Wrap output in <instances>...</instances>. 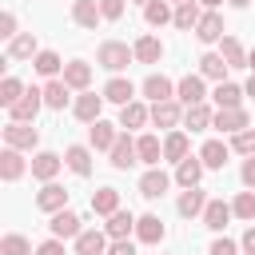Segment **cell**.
<instances>
[{
    "label": "cell",
    "mask_w": 255,
    "mask_h": 255,
    "mask_svg": "<svg viewBox=\"0 0 255 255\" xmlns=\"http://www.w3.org/2000/svg\"><path fill=\"white\" fill-rule=\"evenodd\" d=\"M131 60H135V52H131L128 44H120V40H104L100 52H96V64L108 68V72H124Z\"/></svg>",
    "instance_id": "obj_1"
},
{
    "label": "cell",
    "mask_w": 255,
    "mask_h": 255,
    "mask_svg": "<svg viewBox=\"0 0 255 255\" xmlns=\"http://www.w3.org/2000/svg\"><path fill=\"white\" fill-rule=\"evenodd\" d=\"M40 108H44V88H28V92L8 108V116H12V120H20V124H36Z\"/></svg>",
    "instance_id": "obj_2"
},
{
    "label": "cell",
    "mask_w": 255,
    "mask_h": 255,
    "mask_svg": "<svg viewBox=\"0 0 255 255\" xmlns=\"http://www.w3.org/2000/svg\"><path fill=\"white\" fill-rule=\"evenodd\" d=\"M4 143H8V147H20V151H32V147L40 143V131H36L32 124H20V120H12V124L4 128Z\"/></svg>",
    "instance_id": "obj_3"
},
{
    "label": "cell",
    "mask_w": 255,
    "mask_h": 255,
    "mask_svg": "<svg viewBox=\"0 0 255 255\" xmlns=\"http://www.w3.org/2000/svg\"><path fill=\"white\" fill-rule=\"evenodd\" d=\"M211 128H219L223 135H235V131L251 128V120H247V112H243V108H219V112H215V120H211Z\"/></svg>",
    "instance_id": "obj_4"
},
{
    "label": "cell",
    "mask_w": 255,
    "mask_h": 255,
    "mask_svg": "<svg viewBox=\"0 0 255 255\" xmlns=\"http://www.w3.org/2000/svg\"><path fill=\"white\" fill-rule=\"evenodd\" d=\"M167 187H171V175L159 171V167H147L143 179H139V195H143V199H163Z\"/></svg>",
    "instance_id": "obj_5"
},
{
    "label": "cell",
    "mask_w": 255,
    "mask_h": 255,
    "mask_svg": "<svg viewBox=\"0 0 255 255\" xmlns=\"http://www.w3.org/2000/svg\"><path fill=\"white\" fill-rule=\"evenodd\" d=\"M36 207H40V211H48V215H56V211H64V207H68V191H64L60 183H52V179H48V183L36 191Z\"/></svg>",
    "instance_id": "obj_6"
},
{
    "label": "cell",
    "mask_w": 255,
    "mask_h": 255,
    "mask_svg": "<svg viewBox=\"0 0 255 255\" xmlns=\"http://www.w3.org/2000/svg\"><path fill=\"white\" fill-rule=\"evenodd\" d=\"M72 112H76V120L96 124V120H100V112H104V92H100V96H96V92H80V96H76V104H72Z\"/></svg>",
    "instance_id": "obj_7"
},
{
    "label": "cell",
    "mask_w": 255,
    "mask_h": 255,
    "mask_svg": "<svg viewBox=\"0 0 255 255\" xmlns=\"http://www.w3.org/2000/svg\"><path fill=\"white\" fill-rule=\"evenodd\" d=\"M48 231H52L56 239H76V235H80L84 227H80V215L64 207V211H56V215L48 219Z\"/></svg>",
    "instance_id": "obj_8"
},
{
    "label": "cell",
    "mask_w": 255,
    "mask_h": 255,
    "mask_svg": "<svg viewBox=\"0 0 255 255\" xmlns=\"http://www.w3.org/2000/svg\"><path fill=\"white\" fill-rule=\"evenodd\" d=\"M223 32L227 28H223V16L219 12H203L199 24H195V40L199 44H215V40H223Z\"/></svg>",
    "instance_id": "obj_9"
},
{
    "label": "cell",
    "mask_w": 255,
    "mask_h": 255,
    "mask_svg": "<svg viewBox=\"0 0 255 255\" xmlns=\"http://www.w3.org/2000/svg\"><path fill=\"white\" fill-rule=\"evenodd\" d=\"M175 100H179L183 108L203 104V100H207V92H203V76H183V80L175 84Z\"/></svg>",
    "instance_id": "obj_10"
},
{
    "label": "cell",
    "mask_w": 255,
    "mask_h": 255,
    "mask_svg": "<svg viewBox=\"0 0 255 255\" xmlns=\"http://www.w3.org/2000/svg\"><path fill=\"white\" fill-rule=\"evenodd\" d=\"M116 139H120V131H116V124H108V120H96V124L88 128V143H92L96 151H112Z\"/></svg>",
    "instance_id": "obj_11"
},
{
    "label": "cell",
    "mask_w": 255,
    "mask_h": 255,
    "mask_svg": "<svg viewBox=\"0 0 255 255\" xmlns=\"http://www.w3.org/2000/svg\"><path fill=\"white\" fill-rule=\"evenodd\" d=\"M108 155H112V167H116V171H128L131 163H139V151H135V139H128L124 131H120V139H116V147H112Z\"/></svg>",
    "instance_id": "obj_12"
},
{
    "label": "cell",
    "mask_w": 255,
    "mask_h": 255,
    "mask_svg": "<svg viewBox=\"0 0 255 255\" xmlns=\"http://www.w3.org/2000/svg\"><path fill=\"white\" fill-rule=\"evenodd\" d=\"M104 100L124 108V104H131V100H135V84H131V80H124V76H112V80L104 84Z\"/></svg>",
    "instance_id": "obj_13"
},
{
    "label": "cell",
    "mask_w": 255,
    "mask_h": 255,
    "mask_svg": "<svg viewBox=\"0 0 255 255\" xmlns=\"http://www.w3.org/2000/svg\"><path fill=\"white\" fill-rule=\"evenodd\" d=\"M179 120H183L179 100H159V104H151V124H155V128H175Z\"/></svg>",
    "instance_id": "obj_14"
},
{
    "label": "cell",
    "mask_w": 255,
    "mask_h": 255,
    "mask_svg": "<svg viewBox=\"0 0 255 255\" xmlns=\"http://www.w3.org/2000/svg\"><path fill=\"white\" fill-rule=\"evenodd\" d=\"M64 84L76 88V92H88V84H92V64H84V60H68V64H64Z\"/></svg>",
    "instance_id": "obj_15"
},
{
    "label": "cell",
    "mask_w": 255,
    "mask_h": 255,
    "mask_svg": "<svg viewBox=\"0 0 255 255\" xmlns=\"http://www.w3.org/2000/svg\"><path fill=\"white\" fill-rule=\"evenodd\" d=\"M227 155H231V143H223V139H207V143L199 147V159H203V167H211V171H219V167L227 163Z\"/></svg>",
    "instance_id": "obj_16"
},
{
    "label": "cell",
    "mask_w": 255,
    "mask_h": 255,
    "mask_svg": "<svg viewBox=\"0 0 255 255\" xmlns=\"http://www.w3.org/2000/svg\"><path fill=\"white\" fill-rule=\"evenodd\" d=\"M60 167H64V159H60L56 151H36V155H32V175H36V179H44V183H48V179H56V171H60Z\"/></svg>",
    "instance_id": "obj_17"
},
{
    "label": "cell",
    "mask_w": 255,
    "mask_h": 255,
    "mask_svg": "<svg viewBox=\"0 0 255 255\" xmlns=\"http://www.w3.org/2000/svg\"><path fill=\"white\" fill-rule=\"evenodd\" d=\"M203 171H207V167H203V159H199V155H195V159L187 155V159H179V163H175V179H179V187H199Z\"/></svg>",
    "instance_id": "obj_18"
},
{
    "label": "cell",
    "mask_w": 255,
    "mask_h": 255,
    "mask_svg": "<svg viewBox=\"0 0 255 255\" xmlns=\"http://www.w3.org/2000/svg\"><path fill=\"white\" fill-rule=\"evenodd\" d=\"M231 215H235V211H231V203H223V199H207V207H203V227L223 231Z\"/></svg>",
    "instance_id": "obj_19"
},
{
    "label": "cell",
    "mask_w": 255,
    "mask_h": 255,
    "mask_svg": "<svg viewBox=\"0 0 255 255\" xmlns=\"http://www.w3.org/2000/svg\"><path fill=\"white\" fill-rule=\"evenodd\" d=\"M76 255H108V231H80Z\"/></svg>",
    "instance_id": "obj_20"
},
{
    "label": "cell",
    "mask_w": 255,
    "mask_h": 255,
    "mask_svg": "<svg viewBox=\"0 0 255 255\" xmlns=\"http://www.w3.org/2000/svg\"><path fill=\"white\" fill-rule=\"evenodd\" d=\"M72 20H76L80 28H96V24L104 20L100 0H76V4H72Z\"/></svg>",
    "instance_id": "obj_21"
},
{
    "label": "cell",
    "mask_w": 255,
    "mask_h": 255,
    "mask_svg": "<svg viewBox=\"0 0 255 255\" xmlns=\"http://www.w3.org/2000/svg\"><path fill=\"white\" fill-rule=\"evenodd\" d=\"M227 68H231V64H227L219 52H203V56H199V76H203V80H215V84H223Z\"/></svg>",
    "instance_id": "obj_22"
},
{
    "label": "cell",
    "mask_w": 255,
    "mask_h": 255,
    "mask_svg": "<svg viewBox=\"0 0 255 255\" xmlns=\"http://www.w3.org/2000/svg\"><path fill=\"white\" fill-rule=\"evenodd\" d=\"M0 175H4V183H16V179L24 175L20 147H8V143H4V151H0Z\"/></svg>",
    "instance_id": "obj_23"
},
{
    "label": "cell",
    "mask_w": 255,
    "mask_h": 255,
    "mask_svg": "<svg viewBox=\"0 0 255 255\" xmlns=\"http://www.w3.org/2000/svg\"><path fill=\"white\" fill-rule=\"evenodd\" d=\"M167 231H163V219L159 215H139L135 219V239L139 243H159Z\"/></svg>",
    "instance_id": "obj_24"
},
{
    "label": "cell",
    "mask_w": 255,
    "mask_h": 255,
    "mask_svg": "<svg viewBox=\"0 0 255 255\" xmlns=\"http://www.w3.org/2000/svg\"><path fill=\"white\" fill-rule=\"evenodd\" d=\"M199 4L195 0H183V4H175V16H171V24L179 28V32H195V24H199Z\"/></svg>",
    "instance_id": "obj_25"
},
{
    "label": "cell",
    "mask_w": 255,
    "mask_h": 255,
    "mask_svg": "<svg viewBox=\"0 0 255 255\" xmlns=\"http://www.w3.org/2000/svg\"><path fill=\"white\" fill-rule=\"evenodd\" d=\"M143 96H147L151 104H159V100H175V84H171L167 76H147V80H143Z\"/></svg>",
    "instance_id": "obj_26"
},
{
    "label": "cell",
    "mask_w": 255,
    "mask_h": 255,
    "mask_svg": "<svg viewBox=\"0 0 255 255\" xmlns=\"http://www.w3.org/2000/svg\"><path fill=\"white\" fill-rule=\"evenodd\" d=\"M147 120H151V108H143L139 100H131V104L120 108V128H128V131H131V128H143Z\"/></svg>",
    "instance_id": "obj_27"
},
{
    "label": "cell",
    "mask_w": 255,
    "mask_h": 255,
    "mask_svg": "<svg viewBox=\"0 0 255 255\" xmlns=\"http://www.w3.org/2000/svg\"><path fill=\"white\" fill-rule=\"evenodd\" d=\"M104 231H108V239H128V235L135 231V215H131V211H112Z\"/></svg>",
    "instance_id": "obj_28"
},
{
    "label": "cell",
    "mask_w": 255,
    "mask_h": 255,
    "mask_svg": "<svg viewBox=\"0 0 255 255\" xmlns=\"http://www.w3.org/2000/svg\"><path fill=\"white\" fill-rule=\"evenodd\" d=\"M36 36L32 32H20L16 40H8V60H36Z\"/></svg>",
    "instance_id": "obj_29"
},
{
    "label": "cell",
    "mask_w": 255,
    "mask_h": 255,
    "mask_svg": "<svg viewBox=\"0 0 255 255\" xmlns=\"http://www.w3.org/2000/svg\"><path fill=\"white\" fill-rule=\"evenodd\" d=\"M131 52H135V60H139V64H159V56H163V44H159L155 36H139V40L131 44Z\"/></svg>",
    "instance_id": "obj_30"
},
{
    "label": "cell",
    "mask_w": 255,
    "mask_h": 255,
    "mask_svg": "<svg viewBox=\"0 0 255 255\" xmlns=\"http://www.w3.org/2000/svg\"><path fill=\"white\" fill-rule=\"evenodd\" d=\"M135 151H139V163H147V167H159V159H163V143L155 135H139Z\"/></svg>",
    "instance_id": "obj_31"
},
{
    "label": "cell",
    "mask_w": 255,
    "mask_h": 255,
    "mask_svg": "<svg viewBox=\"0 0 255 255\" xmlns=\"http://www.w3.org/2000/svg\"><path fill=\"white\" fill-rule=\"evenodd\" d=\"M64 163H68L76 175H88V171H92V147H84V143H72V147L64 151Z\"/></svg>",
    "instance_id": "obj_32"
},
{
    "label": "cell",
    "mask_w": 255,
    "mask_h": 255,
    "mask_svg": "<svg viewBox=\"0 0 255 255\" xmlns=\"http://www.w3.org/2000/svg\"><path fill=\"white\" fill-rule=\"evenodd\" d=\"M175 207H179V215H187V219H191V215H203L207 195H203L199 187H183V195H179V203H175Z\"/></svg>",
    "instance_id": "obj_33"
},
{
    "label": "cell",
    "mask_w": 255,
    "mask_h": 255,
    "mask_svg": "<svg viewBox=\"0 0 255 255\" xmlns=\"http://www.w3.org/2000/svg\"><path fill=\"white\" fill-rule=\"evenodd\" d=\"M68 92H72V88H68L64 80H48V84H44V108H52V112H60V108H64V104L72 100Z\"/></svg>",
    "instance_id": "obj_34"
},
{
    "label": "cell",
    "mask_w": 255,
    "mask_h": 255,
    "mask_svg": "<svg viewBox=\"0 0 255 255\" xmlns=\"http://www.w3.org/2000/svg\"><path fill=\"white\" fill-rule=\"evenodd\" d=\"M243 96H247V92H243L239 84H227V80H223V84H215V92H211V100H215L219 108H239V100H243Z\"/></svg>",
    "instance_id": "obj_35"
},
{
    "label": "cell",
    "mask_w": 255,
    "mask_h": 255,
    "mask_svg": "<svg viewBox=\"0 0 255 255\" xmlns=\"http://www.w3.org/2000/svg\"><path fill=\"white\" fill-rule=\"evenodd\" d=\"M211 120H215V112H211L207 104H191V108L183 112V124H187L191 131H203V128H211Z\"/></svg>",
    "instance_id": "obj_36"
},
{
    "label": "cell",
    "mask_w": 255,
    "mask_h": 255,
    "mask_svg": "<svg viewBox=\"0 0 255 255\" xmlns=\"http://www.w3.org/2000/svg\"><path fill=\"white\" fill-rule=\"evenodd\" d=\"M92 211H96V215H112V211H120V191H116V187H100V191L92 195Z\"/></svg>",
    "instance_id": "obj_37"
},
{
    "label": "cell",
    "mask_w": 255,
    "mask_h": 255,
    "mask_svg": "<svg viewBox=\"0 0 255 255\" xmlns=\"http://www.w3.org/2000/svg\"><path fill=\"white\" fill-rule=\"evenodd\" d=\"M171 16H175V12L167 8V0H147V4H143V20H147L151 28H163Z\"/></svg>",
    "instance_id": "obj_38"
},
{
    "label": "cell",
    "mask_w": 255,
    "mask_h": 255,
    "mask_svg": "<svg viewBox=\"0 0 255 255\" xmlns=\"http://www.w3.org/2000/svg\"><path fill=\"white\" fill-rule=\"evenodd\" d=\"M163 159H171V163L187 159V131H171L163 139Z\"/></svg>",
    "instance_id": "obj_39"
},
{
    "label": "cell",
    "mask_w": 255,
    "mask_h": 255,
    "mask_svg": "<svg viewBox=\"0 0 255 255\" xmlns=\"http://www.w3.org/2000/svg\"><path fill=\"white\" fill-rule=\"evenodd\" d=\"M219 44H223V52H219V56H223L231 68H247V52H243V44H239L235 36H223Z\"/></svg>",
    "instance_id": "obj_40"
},
{
    "label": "cell",
    "mask_w": 255,
    "mask_h": 255,
    "mask_svg": "<svg viewBox=\"0 0 255 255\" xmlns=\"http://www.w3.org/2000/svg\"><path fill=\"white\" fill-rule=\"evenodd\" d=\"M32 68H36L40 76H48V80H56V72H60V56H56V52H36V60H32Z\"/></svg>",
    "instance_id": "obj_41"
},
{
    "label": "cell",
    "mask_w": 255,
    "mask_h": 255,
    "mask_svg": "<svg viewBox=\"0 0 255 255\" xmlns=\"http://www.w3.org/2000/svg\"><path fill=\"white\" fill-rule=\"evenodd\" d=\"M20 96H24V84H20L16 76H4V84H0V104H4V108H12Z\"/></svg>",
    "instance_id": "obj_42"
},
{
    "label": "cell",
    "mask_w": 255,
    "mask_h": 255,
    "mask_svg": "<svg viewBox=\"0 0 255 255\" xmlns=\"http://www.w3.org/2000/svg\"><path fill=\"white\" fill-rule=\"evenodd\" d=\"M231 211H235L239 219H255V187H251V191H239L235 203H231Z\"/></svg>",
    "instance_id": "obj_43"
},
{
    "label": "cell",
    "mask_w": 255,
    "mask_h": 255,
    "mask_svg": "<svg viewBox=\"0 0 255 255\" xmlns=\"http://www.w3.org/2000/svg\"><path fill=\"white\" fill-rule=\"evenodd\" d=\"M0 255H32V243L24 235H4L0 239Z\"/></svg>",
    "instance_id": "obj_44"
},
{
    "label": "cell",
    "mask_w": 255,
    "mask_h": 255,
    "mask_svg": "<svg viewBox=\"0 0 255 255\" xmlns=\"http://www.w3.org/2000/svg\"><path fill=\"white\" fill-rule=\"evenodd\" d=\"M231 151H239V155H255V128L235 131V135H231Z\"/></svg>",
    "instance_id": "obj_45"
},
{
    "label": "cell",
    "mask_w": 255,
    "mask_h": 255,
    "mask_svg": "<svg viewBox=\"0 0 255 255\" xmlns=\"http://www.w3.org/2000/svg\"><path fill=\"white\" fill-rule=\"evenodd\" d=\"M20 32H16V16L12 12H0V40H16Z\"/></svg>",
    "instance_id": "obj_46"
},
{
    "label": "cell",
    "mask_w": 255,
    "mask_h": 255,
    "mask_svg": "<svg viewBox=\"0 0 255 255\" xmlns=\"http://www.w3.org/2000/svg\"><path fill=\"white\" fill-rule=\"evenodd\" d=\"M207 255H239V243L223 235V239H215V243H211V251H207Z\"/></svg>",
    "instance_id": "obj_47"
},
{
    "label": "cell",
    "mask_w": 255,
    "mask_h": 255,
    "mask_svg": "<svg viewBox=\"0 0 255 255\" xmlns=\"http://www.w3.org/2000/svg\"><path fill=\"white\" fill-rule=\"evenodd\" d=\"M100 12H104V20H120L124 16V0H100Z\"/></svg>",
    "instance_id": "obj_48"
},
{
    "label": "cell",
    "mask_w": 255,
    "mask_h": 255,
    "mask_svg": "<svg viewBox=\"0 0 255 255\" xmlns=\"http://www.w3.org/2000/svg\"><path fill=\"white\" fill-rule=\"evenodd\" d=\"M108 255H135V243H128V239H112V243H108Z\"/></svg>",
    "instance_id": "obj_49"
},
{
    "label": "cell",
    "mask_w": 255,
    "mask_h": 255,
    "mask_svg": "<svg viewBox=\"0 0 255 255\" xmlns=\"http://www.w3.org/2000/svg\"><path fill=\"white\" fill-rule=\"evenodd\" d=\"M36 255H64V239H56V235H52L48 243H40V247H36Z\"/></svg>",
    "instance_id": "obj_50"
},
{
    "label": "cell",
    "mask_w": 255,
    "mask_h": 255,
    "mask_svg": "<svg viewBox=\"0 0 255 255\" xmlns=\"http://www.w3.org/2000/svg\"><path fill=\"white\" fill-rule=\"evenodd\" d=\"M239 179H243L247 187H255V155H247V159H243V167H239Z\"/></svg>",
    "instance_id": "obj_51"
},
{
    "label": "cell",
    "mask_w": 255,
    "mask_h": 255,
    "mask_svg": "<svg viewBox=\"0 0 255 255\" xmlns=\"http://www.w3.org/2000/svg\"><path fill=\"white\" fill-rule=\"evenodd\" d=\"M239 247H243L247 255H255V227H247V231H243V243H239Z\"/></svg>",
    "instance_id": "obj_52"
},
{
    "label": "cell",
    "mask_w": 255,
    "mask_h": 255,
    "mask_svg": "<svg viewBox=\"0 0 255 255\" xmlns=\"http://www.w3.org/2000/svg\"><path fill=\"white\" fill-rule=\"evenodd\" d=\"M247 96H255V72H251V80H247V88H243Z\"/></svg>",
    "instance_id": "obj_53"
},
{
    "label": "cell",
    "mask_w": 255,
    "mask_h": 255,
    "mask_svg": "<svg viewBox=\"0 0 255 255\" xmlns=\"http://www.w3.org/2000/svg\"><path fill=\"white\" fill-rule=\"evenodd\" d=\"M227 4H231V8H247L251 0H227Z\"/></svg>",
    "instance_id": "obj_54"
},
{
    "label": "cell",
    "mask_w": 255,
    "mask_h": 255,
    "mask_svg": "<svg viewBox=\"0 0 255 255\" xmlns=\"http://www.w3.org/2000/svg\"><path fill=\"white\" fill-rule=\"evenodd\" d=\"M199 4H207V8H219V4H223V0H199Z\"/></svg>",
    "instance_id": "obj_55"
},
{
    "label": "cell",
    "mask_w": 255,
    "mask_h": 255,
    "mask_svg": "<svg viewBox=\"0 0 255 255\" xmlns=\"http://www.w3.org/2000/svg\"><path fill=\"white\" fill-rule=\"evenodd\" d=\"M247 68H251V72H255V52H247Z\"/></svg>",
    "instance_id": "obj_56"
},
{
    "label": "cell",
    "mask_w": 255,
    "mask_h": 255,
    "mask_svg": "<svg viewBox=\"0 0 255 255\" xmlns=\"http://www.w3.org/2000/svg\"><path fill=\"white\" fill-rule=\"evenodd\" d=\"M171 4H183V0H171Z\"/></svg>",
    "instance_id": "obj_57"
},
{
    "label": "cell",
    "mask_w": 255,
    "mask_h": 255,
    "mask_svg": "<svg viewBox=\"0 0 255 255\" xmlns=\"http://www.w3.org/2000/svg\"><path fill=\"white\" fill-rule=\"evenodd\" d=\"M139 4H147V0H139Z\"/></svg>",
    "instance_id": "obj_58"
}]
</instances>
